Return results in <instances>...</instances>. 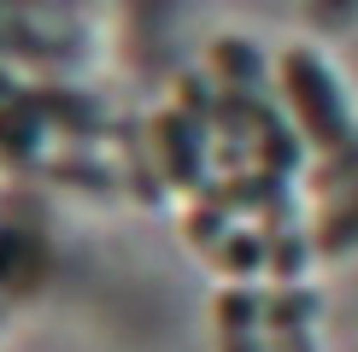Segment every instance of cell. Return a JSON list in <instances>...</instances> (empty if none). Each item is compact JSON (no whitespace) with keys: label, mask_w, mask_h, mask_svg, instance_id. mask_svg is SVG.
<instances>
[{"label":"cell","mask_w":358,"mask_h":352,"mask_svg":"<svg viewBox=\"0 0 358 352\" xmlns=\"http://www.w3.org/2000/svg\"><path fill=\"white\" fill-rule=\"evenodd\" d=\"M153 141H159V153H165V170H171L182 188H194V182L206 176L200 124H188L182 112H159V117H153Z\"/></svg>","instance_id":"obj_3"},{"label":"cell","mask_w":358,"mask_h":352,"mask_svg":"<svg viewBox=\"0 0 358 352\" xmlns=\"http://www.w3.org/2000/svg\"><path fill=\"white\" fill-rule=\"evenodd\" d=\"M212 71H223L229 88H259L264 82V59L252 41H217L212 47Z\"/></svg>","instance_id":"obj_4"},{"label":"cell","mask_w":358,"mask_h":352,"mask_svg":"<svg viewBox=\"0 0 358 352\" xmlns=\"http://www.w3.org/2000/svg\"><path fill=\"white\" fill-rule=\"evenodd\" d=\"M352 247H358V194L347 205H335L329 223L317 229V253L323 258H341V253H352Z\"/></svg>","instance_id":"obj_5"},{"label":"cell","mask_w":358,"mask_h":352,"mask_svg":"<svg viewBox=\"0 0 358 352\" xmlns=\"http://www.w3.org/2000/svg\"><path fill=\"white\" fill-rule=\"evenodd\" d=\"M276 82H282V100L294 106L311 147L335 153V147L352 141V100H347V88H341V77L329 71V59L317 47H306V41L288 47L276 59Z\"/></svg>","instance_id":"obj_1"},{"label":"cell","mask_w":358,"mask_h":352,"mask_svg":"<svg viewBox=\"0 0 358 352\" xmlns=\"http://www.w3.org/2000/svg\"><path fill=\"white\" fill-rule=\"evenodd\" d=\"M306 24L317 29V36H347L358 29V0H300Z\"/></svg>","instance_id":"obj_6"},{"label":"cell","mask_w":358,"mask_h":352,"mask_svg":"<svg viewBox=\"0 0 358 352\" xmlns=\"http://www.w3.org/2000/svg\"><path fill=\"white\" fill-rule=\"evenodd\" d=\"M264 300L252 288H223L217 293V346L223 352H271V341H264Z\"/></svg>","instance_id":"obj_2"}]
</instances>
